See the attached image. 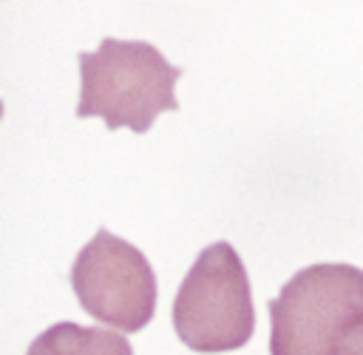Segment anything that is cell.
<instances>
[{"label":"cell","mask_w":363,"mask_h":355,"mask_svg":"<svg viewBox=\"0 0 363 355\" xmlns=\"http://www.w3.org/2000/svg\"><path fill=\"white\" fill-rule=\"evenodd\" d=\"M182 68L145 40L105 37L99 48L79 54L77 116H102L111 131L145 133L162 111H176V80Z\"/></svg>","instance_id":"obj_1"},{"label":"cell","mask_w":363,"mask_h":355,"mask_svg":"<svg viewBox=\"0 0 363 355\" xmlns=\"http://www.w3.org/2000/svg\"><path fill=\"white\" fill-rule=\"evenodd\" d=\"M272 355H337L363 329V270L352 264H312L298 270L269 301Z\"/></svg>","instance_id":"obj_2"},{"label":"cell","mask_w":363,"mask_h":355,"mask_svg":"<svg viewBox=\"0 0 363 355\" xmlns=\"http://www.w3.org/2000/svg\"><path fill=\"white\" fill-rule=\"evenodd\" d=\"M173 329L196 352H227L250 341L255 329L250 278L235 247H204L173 298Z\"/></svg>","instance_id":"obj_3"},{"label":"cell","mask_w":363,"mask_h":355,"mask_svg":"<svg viewBox=\"0 0 363 355\" xmlns=\"http://www.w3.org/2000/svg\"><path fill=\"white\" fill-rule=\"evenodd\" d=\"M71 287L82 310L122 332H136L153 318L156 275L139 247L99 227L77 253Z\"/></svg>","instance_id":"obj_4"},{"label":"cell","mask_w":363,"mask_h":355,"mask_svg":"<svg viewBox=\"0 0 363 355\" xmlns=\"http://www.w3.org/2000/svg\"><path fill=\"white\" fill-rule=\"evenodd\" d=\"M28 355H133V349L128 338L113 329L60 321L31 341Z\"/></svg>","instance_id":"obj_5"},{"label":"cell","mask_w":363,"mask_h":355,"mask_svg":"<svg viewBox=\"0 0 363 355\" xmlns=\"http://www.w3.org/2000/svg\"><path fill=\"white\" fill-rule=\"evenodd\" d=\"M337 355H363V329H354L337 349Z\"/></svg>","instance_id":"obj_6"}]
</instances>
